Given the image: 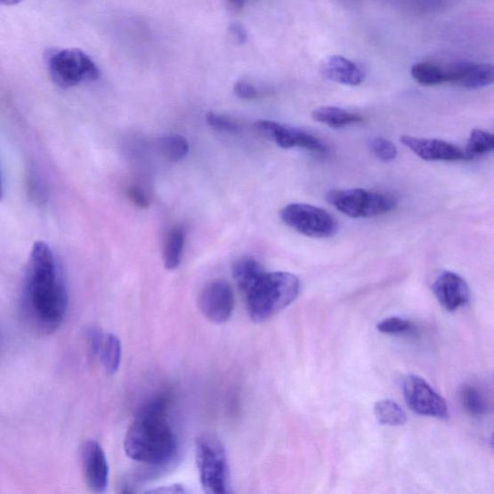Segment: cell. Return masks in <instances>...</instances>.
<instances>
[{"instance_id": "cell-22", "label": "cell", "mask_w": 494, "mask_h": 494, "mask_svg": "<svg viewBox=\"0 0 494 494\" xmlns=\"http://www.w3.org/2000/svg\"><path fill=\"white\" fill-rule=\"evenodd\" d=\"M374 411L377 421L388 426H403L408 420L404 409L392 400L378 401Z\"/></svg>"}, {"instance_id": "cell-13", "label": "cell", "mask_w": 494, "mask_h": 494, "mask_svg": "<svg viewBox=\"0 0 494 494\" xmlns=\"http://www.w3.org/2000/svg\"><path fill=\"white\" fill-rule=\"evenodd\" d=\"M433 292L436 300L447 312H454L469 300V288L466 281L452 271H443L435 279Z\"/></svg>"}, {"instance_id": "cell-28", "label": "cell", "mask_w": 494, "mask_h": 494, "mask_svg": "<svg viewBox=\"0 0 494 494\" xmlns=\"http://www.w3.org/2000/svg\"><path fill=\"white\" fill-rule=\"evenodd\" d=\"M235 94L244 100H254L261 95V91L247 80H239L234 86Z\"/></svg>"}, {"instance_id": "cell-17", "label": "cell", "mask_w": 494, "mask_h": 494, "mask_svg": "<svg viewBox=\"0 0 494 494\" xmlns=\"http://www.w3.org/2000/svg\"><path fill=\"white\" fill-rule=\"evenodd\" d=\"M316 122L328 126L332 129H341L362 122L360 115L337 107H320L312 113Z\"/></svg>"}, {"instance_id": "cell-15", "label": "cell", "mask_w": 494, "mask_h": 494, "mask_svg": "<svg viewBox=\"0 0 494 494\" xmlns=\"http://www.w3.org/2000/svg\"><path fill=\"white\" fill-rule=\"evenodd\" d=\"M320 72L330 82L347 86H358L363 83L362 69L341 55H331L320 64Z\"/></svg>"}, {"instance_id": "cell-3", "label": "cell", "mask_w": 494, "mask_h": 494, "mask_svg": "<svg viewBox=\"0 0 494 494\" xmlns=\"http://www.w3.org/2000/svg\"><path fill=\"white\" fill-rule=\"evenodd\" d=\"M301 282L289 272L263 273L261 279L246 296L247 312L255 323H263L279 314L296 301Z\"/></svg>"}, {"instance_id": "cell-6", "label": "cell", "mask_w": 494, "mask_h": 494, "mask_svg": "<svg viewBox=\"0 0 494 494\" xmlns=\"http://www.w3.org/2000/svg\"><path fill=\"white\" fill-rule=\"evenodd\" d=\"M48 65L54 84L62 88L93 82L100 77L99 68L94 61L78 49L53 52L49 56Z\"/></svg>"}, {"instance_id": "cell-31", "label": "cell", "mask_w": 494, "mask_h": 494, "mask_svg": "<svg viewBox=\"0 0 494 494\" xmlns=\"http://www.w3.org/2000/svg\"><path fill=\"white\" fill-rule=\"evenodd\" d=\"M29 190L34 198H36L37 201L42 202L45 199L43 183L40 182V179L37 176H30Z\"/></svg>"}, {"instance_id": "cell-4", "label": "cell", "mask_w": 494, "mask_h": 494, "mask_svg": "<svg viewBox=\"0 0 494 494\" xmlns=\"http://www.w3.org/2000/svg\"><path fill=\"white\" fill-rule=\"evenodd\" d=\"M197 462L205 492H229L226 452L220 439L211 433L201 434L197 441Z\"/></svg>"}, {"instance_id": "cell-21", "label": "cell", "mask_w": 494, "mask_h": 494, "mask_svg": "<svg viewBox=\"0 0 494 494\" xmlns=\"http://www.w3.org/2000/svg\"><path fill=\"white\" fill-rule=\"evenodd\" d=\"M158 149L170 162H180L190 151V145L185 137L180 134H166L158 142Z\"/></svg>"}, {"instance_id": "cell-24", "label": "cell", "mask_w": 494, "mask_h": 494, "mask_svg": "<svg viewBox=\"0 0 494 494\" xmlns=\"http://www.w3.org/2000/svg\"><path fill=\"white\" fill-rule=\"evenodd\" d=\"M461 401L464 408L470 415L484 416L488 410V401L485 397L474 386H466L461 393Z\"/></svg>"}, {"instance_id": "cell-7", "label": "cell", "mask_w": 494, "mask_h": 494, "mask_svg": "<svg viewBox=\"0 0 494 494\" xmlns=\"http://www.w3.org/2000/svg\"><path fill=\"white\" fill-rule=\"evenodd\" d=\"M282 222L297 233L310 238L325 239L335 236L338 223L335 217L324 209L308 204L287 205L280 213Z\"/></svg>"}, {"instance_id": "cell-1", "label": "cell", "mask_w": 494, "mask_h": 494, "mask_svg": "<svg viewBox=\"0 0 494 494\" xmlns=\"http://www.w3.org/2000/svg\"><path fill=\"white\" fill-rule=\"evenodd\" d=\"M68 293L51 247L45 241L33 245L24 289V313L36 330L51 333L67 314Z\"/></svg>"}, {"instance_id": "cell-34", "label": "cell", "mask_w": 494, "mask_h": 494, "mask_svg": "<svg viewBox=\"0 0 494 494\" xmlns=\"http://www.w3.org/2000/svg\"><path fill=\"white\" fill-rule=\"evenodd\" d=\"M227 2L234 9H241L245 6L247 0H227Z\"/></svg>"}, {"instance_id": "cell-18", "label": "cell", "mask_w": 494, "mask_h": 494, "mask_svg": "<svg viewBox=\"0 0 494 494\" xmlns=\"http://www.w3.org/2000/svg\"><path fill=\"white\" fill-rule=\"evenodd\" d=\"M410 74L413 79L424 86H435L448 83L447 65L423 61L412 65Z\"/></svg>"}, {"instance_id": "cell-12", "label": "cell", "mask_w": 494, "mask_h": 494, "mask_svg": "<svg viewBox=\"0 0 494 494\" xmlns=\"http://www.w3.org/2000/svg\"><path fill=\"white\" fill-rule=\"evenodd\" d=\"M82 463L88 487L95 492H105L109 486V467L105 452L95 441L82 447Z\"/></svg>"}, {"instance_id": "cell-27", "label": "cell", "mask_w": 494, "mask_h": 494, "mask_svg": "<svg viewBox=\"0 0 494 494\" xmlns=\"http://www.w3.org/2000/svg\"><path fill=\"white\" fill-rule=\"evenodd\" d=\"M206 120L210 127L216 131L229 134H238L240 131V125L238 121L223 114L210 112L206 115Z\"/></svg>"}, {"instance_id": "cell-23", "label": "cell", "mask_w": 494, "mask_h": 494, "mask_svg": "<svg viewBox=\"0 0 494 494\" xmlns=\"http://www.w3.org/2000/svg\"><path fill=\"white\" fill-rule=\"evenodd\" d=\"M494 149V137L491 134L474 130L470 134L466 149L469 159L491 153Z\"/></svg>"}, {"instance_id": "cell-29", "label": "cell", "mask_w": 494, "mask_h": 494, "mask_svg": "<svg viewBox=\"0 0 494 494\" xmlns=\"http://www.w3.org/2000/svg\"><path fill=\"white\" fill-rule=\"evenodd\" d=\"M103 336L105 335L98 328H90L87 330L86 339L92 354L98 356Z\"/></svg>"}, {"instance_id": "cell-8", "label": "cell", "mask_w": 494, "mask_h": 494, "mask_svg": "<svg viewBox=\"0 0 494 494\" xmlns=\"http://www.w3.org/2000/svg\"><path fill=\"white\" fill-rule=\"evenodd\" d=\"M403 392L408 406L417 415L441 420L449 418L445 400L423 378L408 376L403 382Z\"/></svg>"}, {"instance_id": "cell-32", "label": "cell", "mask_w": 494, "mask_h": 494, "mask_svg": "<svg viewBox=\"0 0 494 494\" xmlns=\"http://www.w3.org/2000/svg\"><path fill=\"white\" fill-rule=\"evenodd\" d=\"M230 31H231L233 37L238 43L244 44L247 41V32L243 26L239 24H233L230 27Z\"/></svg>"}, {"instance_id": "cell-36", "label": "cell", "mask_w": 494, "mask_h": 494, "mask_svg": "<svg viewBox=\"0 0 494 494\" xmlns=\"http://www.w3.org/2000/svg\"><path fill=\"white\" fill-rule=\"evenodd\" d=\"M4 198V187H3V181L2 176H0V200Z\"/></svg>"}, {"instance_id": "cell-11", "label": "cell", "mask_w": 494, "mask_h": 494, "mask_svg": "<svg viewBox=\"0 0 494 494\" xmlns=\"http://www.w3.org/2000/svg\"><path fill=\"white\" fill-rule=\"evenodd\" d=\"M400 141L426 162H463L469 159L461 148L443 141L420 139L410 135H403Z\"/></svg>"}, {"instance_id": "cell-33", "label": "cell", "mask_w": 494, "mask_h": 494, "mask_svg": "<svg viewBox=\"0 0 494 494\" xmlns=\"http://www.w3.org/2000/svg\"><path fill=\"white\" fill-rule=\"evenodd\" d=\"M150 493H186L188 490L182 486L172 485L149 490Z\"/></svg>"}, {"instance_id": "cell-10", "label": "cell", "mask_w": 494, "mask_h": 494, "mask_svg": "<svg viewBox=\"0 0 494 494\" xmlns=\"http://www.w3.org/2000/svg\"><path fill=\"white\" fill-rule=\"evenodd\" d=\"M235 295L231 285L217 279L205 286L199 296V308L212 323L223 324L231 317Z\"/></svg>"}, {"instance_id": "cell-25", "label": "cell", "mask_w": 494, "mask_h": 494, "mask_svg": "<svg viewBox=\"0 0 494 494\" xmlns=\"http://www.w3.org/2000/svg\"><path fill=\"white\" fill-rule=\"evenodd\" d=\"M377 328L388 336H409L417 330L412 321L399 317L385 319L377 324Z\"/></svg>"}, {"instance_id": "cell-20", "label": "cell", "mask_w": 494, "mask_h": 494, "mask_svg": "<svg viewBox=\"0 0 494 494\" xmlns=\"http://www.w3.org/2000/svg\"><path fill=\"white\" fill-rule=\"evenodd\" d=\"M98 356H100L103 368L109 375L117 373L122 356L119 338L112 333L103 336Z\"/></svg>"}, {"instance_id": "cell-2", "label": "cell", "mask_w": 494, "mask_h": 494, "mask_svg": "<svg viewBox=\"0 0 494 494\" xmlns=\"http://www.w3.org/2000/svg\"><path fill=\"white\" fill-rule=\"evenodd\" d=\"M169 398L158 396L147 401L126 434V454L147 466L167 465L176 454L177 441L167 419Z\"/></svg>"}, {"instance_id": "cell-9", "label": "cell", "mask_w": 494, "mask_h": 494, "mask_svg": "<svg viewBox=\"0 0 494 494\" xmlns=\"http://www.w3.org/2000/svg\"><path fill=\"white\" fill-rule=\"evenodd\" d=\"M256 130L283 149L303 148L319 154L328 152V147L318 137L304 130L273 121H259Z\"/></svg>"}, {"instance_id": "cell-19", "label": "cell", "mask_w": 494, "mask_h": 494, "mask_svg": "<svg viewBox=\"0 0 494 494\" xmlns=\"http://www.w3.org/2000/svg\"><path fill=\"white\" fill-rule=\"evenodd\" d=\"M185 241L186 230L182 227L176 226L168 232L164 249V262L167 270H175L179 267Z\"/></svg>"}, {"instance_id": "cell-35", "label": "cell", "mask_w": 494, "mask_h": 494, "mask_svg": "<svg viewBox=\"0 0 494 494\" xmlns=\"http://www.w3.org/2000/svg\"><path fill=\"white\" fill-rule=\"evenodd\" d=\"M24 2V0H0V5L2 6H14L20 3Z\"/></svg>"}, {"instance_id": "cell-16", "label": "cell", "mask_w": 494, "mask_h": 494, "mask_svg": "<svg viewBox=\"0 0 494 494\" xmlns=\"http://www.w3.org/2000/svg\"><path fill=\"white\" fill-rule=\"evenodd\" d=\"M233 278L241 294L246 296L261 279L263 267L255 258L244 257L237 260L233 265Z\"/></svg>"}, {"instance_id": "cell-5", "label": "cell", "mask_w": 494, "mask_h": 494, "mask_svg": "<svg viewBox=\"0 0 494 494\" xmlns=\"http://www.w3.org/2000/svg\"><path fill=\"white\" fill-rule=\"evenodd\" d=\"M328 202L352 218L381 216L396 209V200L389 195L362 189L335 190L327 194Z\"/></svg>"}, {"instance_id": "cell-26", "label": "cell", "mask_w": 494, "mask_h": 494, "mask_svg": "<svg viewBox=\"0 0 494 494\" xmlns=\"http://www.w3.org/2000/svg\"><path fill=\"white\" fill-rule=\"evenodd\" d=\"M369 148L374 156L384 163L393 162L398 156L397 146L383 137H375L369 142Z\"/></svg>"}, {"instance_id": "cell-30", "label": "cell", "mask_w": 494, "mask_h": 494, "mask_svg": "<svg viewBox=\"0 0 494 494\" xmlns=\"http://www.w3.org/2000/svg\"><path fill=\"white\" fill-rule=\"evenodd\" d=\"M129 199L142 209L148 208L149 200L144 191L137 187H131L127 190Z\"/></svg>"}, {"instance_id": "cell-14", "label": "cell", "mask_w": 494, "mask_h": 494, "mask_svg": "<svg viewBox=\"0 0 494 494\" xmlns=\"http://www.w3.org/2000/svg\"><path fill=\"white\" fill-rule=\"evenodd\" d=\"M448 83L470 90L487 87L493 84V66L468 61L447 65Z\"/></svg>"}]
</instances>
